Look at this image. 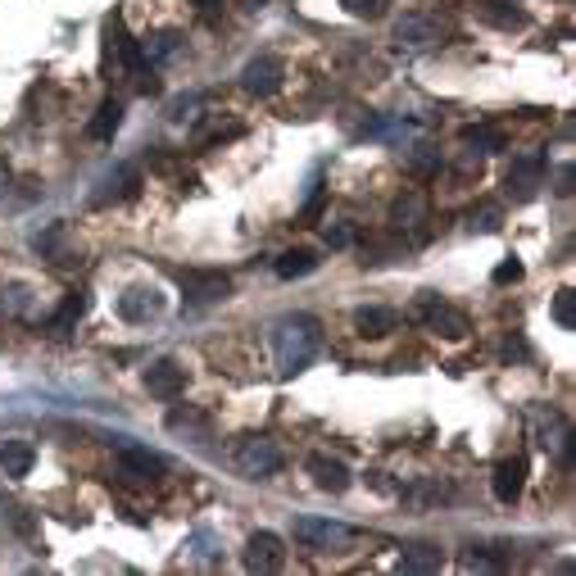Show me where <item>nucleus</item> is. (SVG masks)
I'll list each match as a JSON object with an SVG mask.
<instances>
[{
  "instance_id": "obj_27",
  "label": "nucleus",
  "mask_w": 576,
  "mask_h": 576,
  "mask_svg": "<svg viewBox=\"0 0 576 576\" xmlns=\"http://www.w3.org/2000/svg\"><path fill=\"white\" fill-rule=\"evenodd\" d=\"M463 146H468V155H495V150H504V132L499 127H468L463 132Z\"/></svg>"
},
{
  "instance_id": "obj_11",
  "label": "nucleus",
  "mask_w": 576,
  "mask_h": 576,
  "mask_svg": "<svg viewBox=\"0 0 576 576\" xmlns=\"http://www.w3.org/2000/svg\"><path fill=\"white\" fill-rule=\"evenodd\" d=\"M295 540L304 549H336V545H350L354 531L345 522H327V518H300L295 522Z\"/></svg>"
},
{
  "instance_id": "obj_30",
  "label": "nucleus",
  "mask_w": 576,
  "mask_h": 576,
  "mask_svg": "<svg viewBox=\"0 0 576 576\" xmlns=\"http://www.w3.org/2000/svg\"><path fill=\"white\" fill-rule=\"evenodd\" d=\"M186 549H191V554H200V558H209V563H214V558H223V540L214 536V531H191V540H186Z\"/></svg>"
},
{
  "instance_id": "obj_41",
  "label": "nucleus",
  "mask_w": 576,
  "mask_h": 576,
  "mask_svg": "<svg viewBox=\"0 0 576 576\" xmlns=\"http://www.w3.org/2000/svg\"><path fill=\"white\" fill-rule=\"evenodd\" d=\"M10 191V164H0V196Z\"/></svg>"
},
{
  "instance_id": "obj_37",
  "label": "nucleus",
  "mask_w": 576,
  "mask_h": 576,
  "mask_svg": "<svg viewBox=\"0 0 576 576\" xmlns=\"http://www.w3.org/2000/svg\"><path fill=\"white\" fill-rule=\"evenodd\" d=\"M527 354H531V350H527V341H522L518 332H513L504 345H499V359H504V363H513V359H527Z\"/></svg>"
},
{
  "instance_id": "obj_15",
  "label": "nucleus",
  "mask_w": 576,
  "mask_h": 576,
  "mask_svg": "<svg viewBox=\"0 0 576 576\" xmlns=\"http://www.w3.org/2000/svg\"><path fill=\"white\" fill-rule=\"evenodd\" d=\"M146 391L155 400H182L186 395V368L177 359H155L146 368Z\"/></svg>"
},
{
  "instance_id": "obj_38",
  "label": "nucleus",
  "mask_w": 576,
  "mask_h": 576,
  "mask_svg": "<svg viewBox=\"0 0 576 576\" xmlns=\"http://www.w3.org/2000/svg\"><path fill=\"white\" fill-rule=\"evenodd\" d=\"M463 567H468V572H495V558H486V554H463Z\"/></svg>"
},
{
  "instance_id": "obj_13",
  "label": "nucleus",
  "mask_w": 576,
  "mask_h": 576,
  "mask_svg": "<svg viewBox=\"0 0 576 576\" xmlns=\"http://www.w3.org/2000/svg\"><path fill=\"white\" fill-rule=\"evenodd\" d=\"M304 472L313 477V486L323 490V495H341V490H350L354 472L345 468V459H332V454H309L304 459Z\"/></svg>"
},
{
  "instance_id": "obj_31",
  "label": "nucleus",
  "mask_w": 576,
  "mask_h": 576,
  "mask_svg": "<svg viewBox=\"0 0 576 576\" xmlns=\"http://www.w3.org/2000/svg\"><path fill=\"white\" fill-rule=\"evenodd\" d=\"M341 5H345V14H354V19H386L395 0H341Z\"/></svg>"
},
{
  "instance_id": "obj_17",
  "label": "nucleus",
  "mask_w": 576,
  "mask_h": 576,
  "mask_svg": "<svg viewBox=\"0 0 576 576\" xmlns=\"http://www.w3.org/2000/svg\"><path fill=\"white\" fill-rule=\"evenodd\" d=\"M400 309H386V304H363V309H354V332L368 336V341H381V336L400 332Z\"/></svg>"
},
{
  "instance_id": "obj_18",
  "label": "nucleus",
  "mask_w": 576,
  "mask_h": 576,
  "mask_svg": "<svg viewBox=\"0 0 576 576\" xmlns=\"http://www.w3.org/2000/svg\"><path fill=\"white\" fill-rule=\"evenodd\" d=\"M168 431H173V436L196 440V445H205V440L214 436V422H209V413L196 409V404H173V413H168Z\"/></svg>"
},
{
  "instance_id": "obj_14",
  "label": "nucleus",
  "mask_w": 576,
  "mask_h": 576,
  "mask_svg": "<svg viewBox=\"0 0 576 576\" xmlns=\"http://www.w3.org/2000/svg\"><path fill=\"white\" fill-rule=\"evenodd\" d=\"M490 490H495L499 504H518L522 490H527V459L513 454V459H499L490 472Z\"/></svg>"
},
{
  "instance_id": "obj_21",
  "label": "nucleus",
  "mask_w": 576,
  "mask_h": 576,
  "mask_svg": "<svg viewBox=\"0 0 576 576\" xmlns=\"http://www.w3.org/2000/svg\"><path fill=\"white\" fill-rule=\"evenodd\" d=\"M32 463H37V445H32V440H19V436L0 440V468H5V477H14V481L28 477Z\"/></svg>"
},
{
  "instance_id": "obj_32",
  "label": "nucleus",
  "mask_w": 576,
  "mask_h": 576,
  "mask_svg": "<svg viewBox=\"0 0 576 576\" xmlns=\"http://www.w3.org/2000/svg\"><path fill=\"white\" fill-rule=\"evenodd\" d=\"M28 286L23 282H10V286H0V309H10V313H23L28 309Z\"/></svg>"
},
{
  "instance_id": "obj_35",
  "label": "nucleus",
  "mask_w": 576,
  "mask_h": 576,
  "mask_svg": "<svg viewBox=\"0 0 576 576\" xmlns=\"http://www.w3.org/2000/svg\"><path fill=\"white\" fill-rule=\"evenodd\" d=\"M200 105H205V96H182L168 105V118H173V123H186V118H196Z\"/></svg>"
},
{
  "instance_id": "obj_10",
  "label": "nucleus",
  "mask_w": 576,
  "mask_h": 576,
  "mask_svg": "<svg viewBox=\"0 0 576 576\" xmlns=\"http://www.w3.org/2000/svg\"><path fill=\"white\" fill-rule=\"evenodd\" d=\"M286 563V545L277 531H254L245 540V572H282Z\"/></svg>"
},
{
  "instance_id": "obj_7",
  "label": "nucleus",
  "mask_w": 576,
  "mask_h": 576,
  "mask_svg": "<svg viewBox=\"0 0 576 576\" xmlns=\"http://www.w3.org/2000/svg\"><path fill=\"white\" fill-rule=\"evenodd\" d=\"M422 323L431 327L436 336H445V341H463V336L472 332V323H468V313L463 309H454L450 300H440V295H431V291H422Z\"/></svg>"
},
{
  "instance_id": "obj_36",
  "label": "nucleus",
  "mask_w": 576,
  "mask_h": 576,
  "mask_svg": "<svg viewBox=\"0 0 576 576\" xmlns=\"http://www.w3.org/2000/svg\"><path fill=\"white\" fill-rule=\"evenodd\" d=\"M327 245H332V250H350V245H354V227L350 223L327 227Z\"/></svg>"
},
{
  "instance_id": "obj_26",
  "label": "nucleus",
  "mask_w": 576,
  "mask_h": 576,
  "mask_svg": "<svg viewBox=\"0 0 576 576\" xmlns=\"http://www.w3.org/2000/svg\"><path fill=\"white\" fill-rule=\"evenodd\" d=\"M177 46H182V32L159 28V32H150V37L141 41V55H146V64H164V59L177 55Z\"/></svg>"
},
{
  "instance_id": "obj_19",
  "label": "nucleus",
  "mask_w": 576,
  "mask_h": 576,
  "mask_svg": "<svg viewBox=\"0 0 576 576\" xmlns=\"http://www.w3.org/2000/svg\"><path fill=\"white\" fill-rule=\"evenodd\" d=\"M118 313H123L127 323H150V318L164 313V300H159V291H150V286H132V291L118 295Z\"/></svg>"
},
{
  "instance_id": "obj_28",
  "label": "nucleus",
  "mask_w": 576,
  "mask_h": 576,
  "mask_svg": "<svg viewBox=\"0 0 576 576\" xmlns=\"http://www.w3.org/2000/svg\"><path fill=\"white\" fill-rule=\"evenodd\" d=\"M549 313H554V323L563 327V332H576V291L572 286H563V291L549 300Z\"/></svg>"
},
{
  "instance_id": "obj_23",
  "label": "nucleus",
  "mask_w": 576,
  "mask_h": 576,
  "mask_svg": "<svg viewBox=\"0 0 576 576\" xmlns=\"http://www.w3.org/2000/svg\"><path fill=\"white\" fill-rule=\"evenodd\" d=\"M277 277L282 282H295V277H309L313 268H318V250H309V245H295V250L277 254Z\"/></svg>"
},
{
  "instance_id": "obj_2",
  "label": "nucleus",
  "mask_w": 576,
  "mask_h": 576,
  "mask_svg": "<svg viewBox=\"0 0 576 576\" xmlns=\"http://www.w3.org/2000/svg\"><path fill=\"white\" fill-rule=\"evenodd\" d=\"M105 73L109 78H141V73H150L146 55H141V41L127 37L123 14H109L105 19Z\"/></svg>"
},
{
  "instance_id": "obj_24",
  "label": "nucleus",
  "mask_w": 576,
  "mask_h": 576,
  "mask_svg": "<svg viewBox=\"0 0 576 576\" xmlns=\"http://www.w3.org/2000/svg\"><path fill=\"white\" fill-rule=\"evenodd\" d=\"M400 567H404V572H418V576L440 572V567H445V549H440V545H404Z\"/></svg>"
},
{
  "instance_id": "obj_39",
  "label": "nucleus",
  "mask_w": 576,
  "mask_h": 576,
  "mask_svg": "<svg viewBox=\"0 0 576 576\" xmlns=\"http://www.w3.org/2000/svg\"><path fill=\"white\" fill-rule=\"evenodd\" d=\"M572 168H563V173H558V186H554V191H558V196H572Z\"/></svg>"
},
{
  "instance_id": "obj_40",
  "label": "nucleus",
  "mask_w": 576,
  "mask_h": 576,
  "mask_svg": "<svg viewBox=\"0 0 576 576\" xmlns=\"http://www.w3.org/2000/svg\"><path fill=\"white\" fill-rule=\"evenodd\" d=\"M236 5H241L245 14H259V10H264V5H268V0H236Z\"/></svg>"
},
{
  "instance_id": "obj_22",
  "label": "nucleus",
  "mask_w": 576,
  "mask_h": 576,
  "mask_svg": "<svg viewBox=\"0 0 576 576\" xmlns=\"http://www.w3.org/2000/svg\"><path fill=\"white\" fill-rule=\"evenodd\" d=\"M427 223V196L422 191H404V196H395L391 205V227L395 232H413V227Z\"/></svg>"
},
{
  "instance_id": "obj_8",
  "label": "nucleus",
  "mask_w": 576,
  "mask_h": 576,
  "mask_svg": "<svg viewBox=\"0 0 576 576\" xmlns=\"http://www.w3.org/2000/svg\"><path fill=\"white\" fill-rule=\"evenodd\" d=\"M282 82H286V64L277 55H254L250 64L241 69V87L250 91V96H259V100L277 96V91H282Z\"/></svg>"
},
{
  "instance_id": "obj_29",
  "label": "nucleus",
  "mask_w": 576,
  "mask_h": 576,
  "mask_svg": "<svg viewBox=\"0 0 576 576\" xmlns=\"http://www.w3.org/2000/svg\"><path fill=\"white\" fill-rule=\"evenodd\" d=\"M409 173H413V177H436V173H440V150H431V146H413V155H409Z\"/></svg>"
},
{
  "instance_id": "obj_5",
  "label": "nucleus",
  "mask_w": 576,
  "mask_h": 576,
  "mask_svg": "<svg viewBox=\"0 0 576 576\" xmlns=\"http://www.w3.org/2000/svg\"><path fill=\"white\" fill-rule=\"evenodd\" d=\"M545 168H549L545 150H527V155L513 159V164H508V177H504L508 200H513V205H527V200H536V191L545 186Z\"/></svg>"
},
{
  "instance_id": "obj_16",
  "label": "nucleus",
  "mask_w": 576,
  "mask_h": 576,
  "mask_svg": "<svg viewBox=\"0 0 576 576\" xmlns=\"http://www.w3.org/2000/svg\"><path fill=\"white\" fill-rule=\"evenodd\" d=\"M37 250L46 254L55 268H73V264H82V250L69 241V223H50L46 232L37 236Z\"/></svg>"
},
{
  "instance_id": "obj_9",
  "label": "nucleus",
  "mask_w": 576,
  "mask_h": 576,
  "mask_svg": "<svg viewBox=\"0 0 576 576\" xmlns=\"http://www.w3.org/2000/svg\"><path fill=\"white\" fill-rule=\"evenodd\" d=\"M141 191V173L132 164H118L109 177H100V186L91 191V205L96 209H109V205H123V200H132Z\"/></svg>"
},
{
  "instance_id": "obj_4",
  "label": "nucleus",
  "mask_w": 576,
  "mask_h": 576,
  "mask_svg": "<svg viewBox=\"0 0 576 576\" xmlns=\"http://www.w3.org/2000/svg\"><path fill=\"white\" fill-rule=\"evenodd\" d=\"M232 463H236V472H241V477L264 481V477H273V472H282L286 459H282V450H277V440H268V436H245V440H236Z\"/></svg>"
},
{
  "instance_id": "obj_33",
  "label": "nucleus",
  "mask_w": 576,
  "mask_h": 576,
  "mask_svg": "<svg viewBox=\"0 0 576 576\" xmlns=\"http://www.w3.org/2000/svg\"><path fill=\"white\" fill-rule=\"evenodd\" d=\"M522 277H527V268H522V259H504V264L490 273V282L495 286H518Z\"/></svg>"
},
{
  "instance_id": "obj_6",
  "label": "nucleus",
  "mask_w": 576,
  "mask_h": 576,
  "mask_svg": "<svg viewBox=\"0 0 576 576\" xmlns=\"http://www.w3.org/2000/svg\"><path fill=\"white\" fill-rule=\"evenodd\" d=\"M177 286H182L186 304H218L232 295V277H227L223 268H182Z\"/></svg>"
},
{
  "instance_id": "obj_25",
  "label": "nucleus",
  "mask_w": 576,
  "mask_h": 576,
  "mask_svg": "<svg viewBox=\"0 0 576 576\" xmlns=\"http://www.w3.org/2000/svg\"><path fill=\"white\" fill-rule=\"evenodd\" d=\"M118 127H123V100H100L96 118L87 123V137L91 141H114Z\"/></svg>"
},
{
  "instance_id": "obj_3",
  "label": "nucleus",
  "mask_w": 576,
  "mask_h": 576,
  "mask_svg": "<svg viewBox=\"0 0 576 576\" xmlns=\"http://www.w3.org/2000/svg\"><path fill=\"white\" fill-rule=\"evenodd\" d=\"M450 37H454V23L445 19V14H436V10H413V14H404V19L395 23V41L409 46V50H436Z\"/></svg>"
},
{
  "instance_id": "obj_1",
  "label": "nucleus",
  "mask_w": 576,
  "mask_h": 576,
  "mask_svg": "<svg viewBox=\"0 0 576 576\" xmlns=\"http://www.w3.org/2000/svg\"><path fill=\"white\" fill-rule=\"evenodd\" d=\"M318 345H323V327H318L313 313H286V318L273 323V354L282 377H295V372L309 368Z\"/></svg>"
},
{
  "instance_id": "obj_42",
  "label": "nucleus",
  "mask_w": 576,
  "mask_h": 576,
  "mask_svg": "<svg viewBox=\"0 0 576 576\" xmlns=\"http://www.w3.org/2000/svg\"><path fill=\"white\" fill-rule=\"evenodd\" d=\"M218 0H196V10H214Z\"/></svg>"
},
{
  "instance_id": "obj_34",
  "label": "nucleus",
  "mask_w": 576,
  "mask_h": 576,
  "mask_svg": "<svg viewBox=\"0 0 576 576\" xmlns=\"http://www.w3.org/2000/svg\"><path fill=\"white\" fill-rule=\"evenodd\" d=\"M499 223H504V209H499V205L472 209V227H477V232H499Z\"/></svg>"
},
{
  "instance_id": "obj_12",
  "label": "nucleus",
  "mask_w": 576,
  "mask_h": 576,
  "mask_svg": "<svg viewBox=\"0 0 576 576\" xmlns=\"http://www.w3.org/2000/svg\"><path fill=\"white\" fill-rule=\"evenodd\" d=\"M118 472H123L127 481H159L168 472L164 454L146 450V445H123L118 450Z\"/></svg>"
},
{
  "instance_id": "obj_20",
  "label": "nucleus",
  "mask_w": 576,
  "mask_h": 576,
  "mask_svg": "<svg viewBox=\"0 0 576 576\" xmlns=\"http://www.w3.org/2000/svg\"><path fill=\"white\" fill-rule=\"evenodd\" d=\"M87 309H91V295L82 291V286H78V291H69L64 300H59V309L50 313V332H55V336L78 332V323L87 318Z\"/></svg>"
}]
</instances>
